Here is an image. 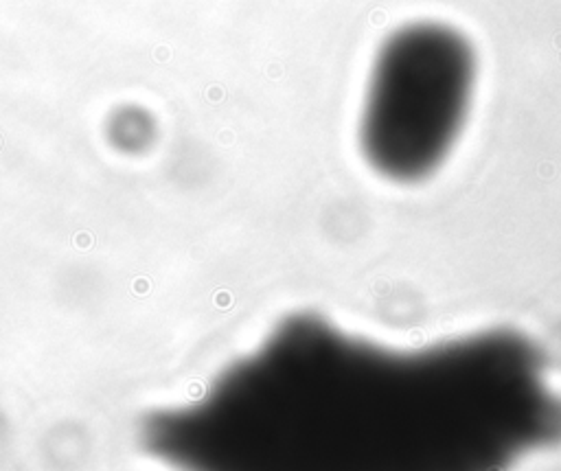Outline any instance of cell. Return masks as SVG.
<instances>
[{"label": "cell", "instance_id": "cell-1", "mask_svg": "<svg viewBox=\"0 0 561 471\" xmlns=\"http://www.w3.org/2000/svg\"><path fill=\"white\" fill-rule=\"evenodd\" d=\"M561 439L546 357L508 329L390 351L296 314L143 445L182 471H502Z\"/></svg>", "mask_w": 561, "mask_h": 471}, {"label": "cell", "instance_id": "cell-2", "mask_svg": "<svg viewBox=\"0 0 561 471\" xmlns=\"http://www.w3.org/2000/svg\"><path fill=\"white\" fill-rule=\"evenodd\" d=\"M478 57L458 29L403 25L379 46L366 83L360 147L379 176L419 182L450 156L467 121Z\"/></svg>", "mask_w": 561, "mask_h": 471}]
</instances>
